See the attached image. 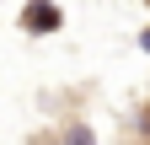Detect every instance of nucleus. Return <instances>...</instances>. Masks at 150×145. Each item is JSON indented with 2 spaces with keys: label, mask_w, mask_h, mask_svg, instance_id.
<instances>
[{
  "label": "nucleus",
  "mask_w": 150,
  "mask_h": 145,
  "mask_svg": "<svg viewBox=\"0 0 150 145\" xmlns=\"http://www.w3.org/2000/svg\"><path fill=\"white\" fill-rule=\"evenodd\" d=\"M27 27H59V11L54 6H32L27 11Z\"/></svg>",
  "instance_id": "1"
},
{
  "label": "nucleus",
  "mask_w": 150,
  "mask_h": 145,
  "mask_svg": "<svg viewBox=\"0 0 150 145\" xmlns=\"http://www.w3.org/2000/svg\"><path fill=\"white\" fill-rule=\"evenodd\" d=\"M64 145H97V134H91L86 124H70V129H64Z\"/></svg>",
  "instance_id": "2"
}]
</instances>
